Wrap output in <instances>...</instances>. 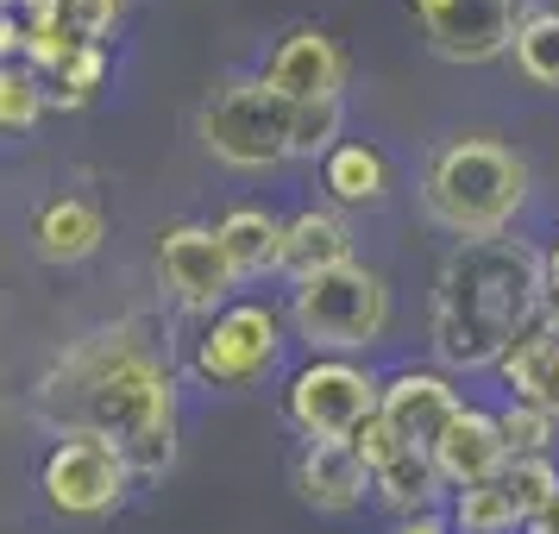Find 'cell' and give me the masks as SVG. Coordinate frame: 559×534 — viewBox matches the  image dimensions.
<instances>
[{
  "mask_svg": "<svg viewBox=\"0 0 559 534\" xmlns=\"http://www.w3.org/2000/svg\"><path fill=\"white\" fill-rule=\"evenodd\" d=\"M296 490H302L308 509L346 515V509H358L371 497V472L353 453V440H308L302 453H296Z\"/></svg>",
  "mask_w": 559,
  "mask_h": 534,
  "instance_id": "cell-14",
  "label": "cell"
},
{
  "mask_svg": "<svg viewBox=\"0 0 559 534\" xmlns=\"http://www.w3.org/2000/svg\"><path fill=\"white\" fill-rule=\"evenodd\" d=\"M440 465H433V453H421V447H403V453L383 465L378 478H371V497H378L383 509H396V522L403 515H428L433 497H440Z\"/></svg>",
  "mask_w": 559,
  "mask_h": 534,
  "instance_id": "cell-19",
  "label": "cell"
},
{
  "mask_svg": "<svg viewBox=\"0 0 559 534\" xmlns=\"http://www.w3.org/2000/svg\"><path fill=\"white\" fill-rule=\"evenodd\" d=\"M433 465H440V478L453 484V490H472V484H497L509 472V440H503V422L490 415V408H459L453 428L440 434V447H433Z\"/></svg>",
  "mask_w": 559,
  "mask_h": 534,
  "instance_id": "cell-13",
  "label": "cell"
},
{
  "mask_svg": "<svg viewBox=\"0 0 559 534\" xmlns=\"http://www.w3.org/2000/svg\"><path fill=\"white\" fill-rule=\"evenodd\" d=\"M283 358V308L271 302H227L221 315H207V328L189 346V371L207 390H252L258 378H271Z\"/></svg>",
  "mask_w": 559,
  "mask_h": 534,
  "instance_id": "cell-6",
  "label": "cell"
},
{
  "mask_svg": "<svg viewBox=\"0 0 559 534\" xmlns=\"http://www.w3.org/2000/svg\"><path fill=\"white\" fill-rule=\"evenodd\" d=\"M528 202V164L497 139H447L421 170V207L453 239H497Z\"/></svg>",
  "mask_w": 559,
  "mask_h": 534,
  "instance_id": "cell-3",
  "label": "cell"
},
{
  "mask_svg": "<svg viewBox=\"0 0 559 534\" xmlns=\"http://www.w3.org/2000/svg\"><path fill=\"white\" fill-rule=\"evenodd\" d=\"M45 102H51V88L38 82L32 63H7L0 70V127L7 132H32L45 120Z\"/></svg>",
  "mask_w": 559,
  "mask_h": 534,
  "instance_id": "cell-24",
  "label": "cell"
},
{
  "mask_svg": "<svg viewBox=\"0 0 559 534\" xmlns=\"http://www.w3.org/2000/svg\"><path fill=\"white\" fill-rule=\"evenodd\" d=\"M503 490H509V503L522 509V522H540L559 503V465L554 459H509Z\"/></svg>",
  "mask_w": 559,
  "mask_h": 534,
  "instance_id": "cell-23",
  "label": "cell"
},
{
  "mask_svg": "<svg viewBox=\"0 0 559 534\" xmlns=\"http://www.w3.org/2000/svg\"><path fill=\"white\" fill-rule=\"evenodd\" d=\"M547 315V258L528 239H459L433 277V353L453 371L503 365Z\"/></svg>",
  "mask_w": 559,
  "mask_h": 534,
  "instance_id": "cell-2",
  "label": "cell"
},
{
  "mask_svg": "<svg viewBox=\"0 0 559 534\" xmlns=\"http://www.w3.org/2000/svg\"><path fill=\"white\" fill-rule=\"evenodd\" d=\"M102 239H107V221L88 195H57L32 221V246H38L45 264H82V258L102 252Z\"/></svg>",
  "mask_w": 559,
  "mask_h": 534,
  "instance_id": "cell-16",
  "label": "cell"
},
{
  "mask_svg": "<svg viewBox=\"0 0 559 534\" xmlns=\"http://www.w3.org/2000/svg\"><path fill=\"white\" fill-rule=\"evenodd\" d=\"M497 422H503L509 459H547V447H554V428H559L554 408H540V403H515V396H509V403L497 408Z\"/></svg>",
  "mask_w": 559,
  "mask_h": 534,
  "instance_id": "cell-25",
  "label": "cell"
},
{
  "mask_svg": "<svg viewBox=\"0 0 559 534\" xmlns=\"http://www.w3.org/2000/svg\"><path fill=\"white\" fill-rule=\"evenodd\" d=\"M353 264V227L328 214V207H302V214H289V227H283V271L296 283L308 277H328V271H346Z\"/></svg>",
  "mask_w": 559,
  "mask_h": 534,
  "instance_id": "cell-15",
  "label": "cell"
},
{
  "mask_svg": "<svg viewBox=\"0 0 559 534\" xmlns=\"http://www.w3.org/2000/svg\"><path fill=\"white\" fill-rule=\"evenodd\" d=\"M540 408H554L559 415V353H554V371H547V396H540Z\"/></svg>",
  "mask_w": 559,
  "mask_h": 534,
  "instance_id": "cell-32",
  "label": "cell"
},
{
  "mask_svg": "<svg viewBox=\"0 0 559 534\" xmlns=\"http://www.w3.org/2000/svg\"><path fill=\"white\" fill-rule=\"evenodd\" d=\"M528 534H559V503L540 515V522H528Z\"/></svg>",
  "mask_w": 559,
  "mask_h": 534,
  "instance_id": "cell-34",
  "label": "cell"
},
{
  "mask_svg": "<svg viewBox=\"0 0 559 534\" xmlns=\"http://www.w3.org/2000/svg\"><path fill=\"white\" fill-rule=\"evenodd\" d=\"M264 88L289 107H321V102H340L346 88V51L333 45L321 26H296L283 38L277 51L264 57Z\"/></svg>",
  "mask_w": 559,
  "mask_h": 534,
  "instance_id": "cell-11",
  "label": "cell"
},
{
  "mask_svg": "<svg viewBox=\"0 0 559 534\" xmlns=\"http://www.w3.org/2000/svg\"><path fill=\"white\" fill-rule=\"evenodd\" d=\"M283 227L277 214H264V207H233L227 221H221V246L233 258V277L252 283L264 271H283Z\"/></svg>",
  "mask_w": 559,
  "mask_h": 534,
  "instance_id": "cell-18",
  "label": "cell"
},
{
  "mask_svg": "<svg viewBox=\"0 0 559 534\" xmlns=\"http://www.w3.org/2000/svg\"><path fill=\"white\" fill-rule=\"evenodd\" d=\"M408 13L421 20L433 57L447 63H490L515 51V32L528 20V0H408Z\"/></svg>",
  "mask_w": 559,
  "mask_h": 534,
  "instance_id": "cell-9",
  "label": "cell"
},
{
  "mask_svg": "<svg viewBox=\"0 0 559 534\" xmlns=\"http://www.w3.org/2000/svg\"><path fill=\"white\" fill-rule=\"evenodd\" d=\"M120 7H127V0H45V13H51L57 26H70L76 38H88V45H102V32L120 20Z\"/></svg>",
  "mask_w": 559,
  "mask_h": 534,
  "instance_id": "cell-28",
  "label": "cell"
},
{
  "mask_svg": "<svg viewBox=\"0 0 559 534\" xmlns=\"http://www.w3.org/2000/svg\"><path fill=\"white\" fill-rule=\"evenodd\" d=\"M515 70L534 82V88H559V13H528L522 32H515Z\"/></svg>",
  "mask_w": 559,
  "mask_h": 534,
  "instance_id": "cell-22",
  "label": "cell"
},
{
  "mask_svg": "<svg viewBox=\"0 0 559 534\" xmlns=\"http://www.w3.org/2000/svg\"><path fill=\"white\" fill-rule=\"evenodd\" d=\"M547 315H554V328H559V246L547 252Z\"/></svg>",
  "mask_w": 559,
  "mask_h": 534,
  "instance_id": "cell-31",
  "label": "cell"
},
{
  "mask_svg": "<svg viewBox=\"0 0 559 534\" xmlns=\"http://www.w3.org/2000/svg\"><path fill=\"white\" fill-rule=\"evenodd\" d=\"M383 408V383L358 358H308L283 383V415L302 440H353Z\"/></svg>",
  "mask_w": 559,
  "mask_h": 534,
  "instance_id": "cell-8",
  "label": "cell"
},
{
  "mask_svg": "<svg viewBox=\"0 0 559 534\" xmlns=\"http://www.w3.org/2000/svg\"><path fill=\"white\" fill-rule=\"evenodd\" d=\"M289 328L314 358H353L365 346H378L390 328V283L365 264L308 277L289 296Z\"/></svg>",
  "mask_w": 559,
  "mask_h": 534,
  "instance_id": "cell-4",
  "label": "cell"
},
{
  "mask_svg": "<svg viewBox=\"0 0 559 534\" xmlns=\"http://www.w3.org/2000/svg\"><path fill=\"white\" fill-rule=\"evenodd\" d=\"M321 189H328L340 207H378L383 195H390V164H383L378 145L340 139V145L321 157Z\"/></svg>",
  "mask_w": 559,
  "mask_h": 534,
  "instance_id": "cell-17",
  "label": "cell"
},
{
  "mask_svg": "<svg viewBox=\"0 0 559 534\" xmlns=\"http://www.w3.org/2000/svg\"><path fill=\"white\" fill-rule=\"evenodd\" d=\"M38 415H51L57 434H107L139 478H164L177 459V378L157 358L145 321L76 340L38 383Z\"/></svg>",
  "mask_w": 559,
  "mask_h": 534,
  "instance_id": "cell-1",
  "label": "cell"
},
{
  "mask_svg": "<svg viewBox=\"0 0 559 534\" xmlns=\"http://www.w3.org/2000/svg\"><path fill=\"white\" fill-rule=\"evenodd\" d=\"M554 353H559V328H554V321H540V328H534L528 340H522V346H515V353L497 365L515 403H540V396H547V371H554Z\"/></svg>",
  "mask_w": 559,
  "mask_h": 534,
  "instance_id": "cell-20",
  "label": "cell"
},
{
  "mask_svg": "<svg viewBox=\"0 0 559 534\" xmlns=\"http://www.w3.org/2000/svg\"><path fill=\"white\" fill-rule=\"evenodd\" d=\"M459 390L447 371H396V378H383V422L403 434L408 447H421V453H433L440 447V434L453 428V415H459Z\"/></svg>",
  "mask_w": 559,
  "mask_h": 534,
  "instance_id": "cell-12",
  "label": "cell"
},
{
  "mask_svg": "<svg viewBox=\"0 0 559 534\" xmlns=\"http://www.w3.org/2000/svg\"><path fill=\"white\" fill-rule=\"evenodd\" d=\"M453 529L459 534H515V529H528V522H522V509L509 503L503 478H497V484L453 490Z\"/></svg>",
  "mask_w": 559,
  "mask_h": 534,
  "instance_id": "cell-21",
  "label": "cell"
},
{
  "mask_svg": "<svg viewBox=\"0 0 559 534\" xmlns=\"http://www.w3.org/2000/svg\"><path fill=\"white\" fill-rule=\"evenodd\" d=\"M102 82H107V45H82V51L63 63V76H51V102L57 107H88Z\"/></svg>",
  "mask_w": 559,
  "mask_h": 534,
  "instance_id": "cell-27",
  "label": "cell"
},
{
  "mask_svg": "<svg viewBox=\"0 0 559 534\" xmlns=\"http://www.w3.org/2000/svg\"><path fill=\"white\" fill-rule=\"evenodd\" d=\"M403 447H408V440H403L396 428H390L383 415H371V422H365V428L353 434V453L365 459V472H371V478H378V472H383V465H390L396 453H403Z\"/></svg>",
  "mask_w": 559,
  "mask_h": 534,
  "instance_id": "cell-29",
  "label": "cell"
},
{
  "mask_svg": "<svg viewBox=\"0 0 559 534\" xmlns=\"http://www.w3.org/2000/svg\"><path fill=\"white\" fill-rule=\"evenodd\" d=\"M157 277L170 289V302L189 315H221L227 296L239 289L221 227H202V221H170L157 233Z\"/></svg>",
  "mask_w": 559,
  "mask_h": 534,
  "instance_id": "cell-10",
  "label": "cell"
},
{
  "mask_svg": "<svg viewBox=\"0 0 559 534\" xmlns=\"http://www.w3.org/2000/svg\"><path fill=\"white\" fill-rule=\"evenodd\" d=\"M396 534H459V529L440 515V509H428V515H403V522H396Z\"/></svg>",
  "mask_w": 559,
  "mask_h": 534,
  "instance_id": "cell-30",
  "label": "cell"
},
{
  "mask_svg": "<svg viewBox=\"0 0 559 534\" xmlns=\"http://www.w3.org/2000/svg\"><path fill=\"white\" fill-rule=\"evenodd\" d=\"M195 132L227 170H271L289 157V102H277L264 76H233L227 88H214Z\"/></svg>",
  "mask_w": 559,
  "mask_h": 534,
  "instance_id": "cell-5",
  "label": "cell"
},
{
  "mask_svg": "<svg viewBox=\"0 0 559 534\" xmlns=\"http://www.w3.org/2000/svg\"><path fill=\"white\" fill-rule=\"evenodd\" d=\"M554 13H559V0H554Z\"/></svg>",
  "mask_w": 559,
  "mask_h": 534,
  "instance_id": "cell-35",
  "label": "cell"
},
{
  "mask_svg": "<svg viewBox=\"0 0 559 534\" xmlns=\"http://www.w3.org/2000/svg\"><path fill=\"white\" fill-rule=\"evenodd\" d=\"M139 478L132 459L107 440V434L70 428L57 434V447L38 465V490L57 515H76V522H95V515H114L127 503V484Z\"/></svg>",
  "mask_w": 559,
  "mask_h": 534,
  "instance_id": "cell-7",
  "label": "cell"
},
{
  "mask_svg": "<svg viewBox=\"0 0 559 534\" xmlns=\"http://www.w3.org/2000/svg\"><path fill=\"white\" fill-rule=\"evenodd\" d=\"M7 13L13 20H32V13H45V0H7Z\"/></svg>",
  "mask_w": 559,
  "mask_h": 534,
  "instance_id": "cell-33",
  "label": "cell"
},
{
  "mask_svg": "<svg viewBox=\"0 0 559 534\" xmlns=\"http://www.w3.org/2000/svg\"><path fill=\"white\" fill-rule=\"evenodd\" d=\"M340 120H346L340 102L289 107V157H328L333 145H340Z\"/></svg>",
  "mask_w": 559,
  "mask_h": 534,
  "instance_id": "cell-26",
  "label": "cell"
}]
</instances>
